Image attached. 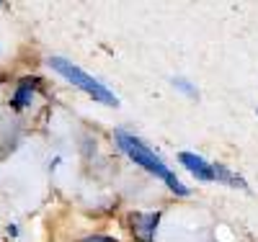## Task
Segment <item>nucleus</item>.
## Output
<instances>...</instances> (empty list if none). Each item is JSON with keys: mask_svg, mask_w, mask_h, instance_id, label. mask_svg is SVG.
I'll list each match as a JSON object with an SVG mask.
<instances>
[{"mask_svg": "<svg viewBox=\"0 0 258 242\" xmlns=\"http://www.w3.org/2000/svg\"><path fill=\"white\" fill-rule=\"evenodd\" d=\"M116 144H119V149L124 152V155L132 160L135 165H140V168H145L147 173H153V175H158V178L173 191V193H178V196H188V188L176 178V173L170 170L153 149H150L142 139H137V137H132V134H126V131H116Z\"/></svg>", "mask_w": 258, "mask_h": 242, "instance_id": "f257e3e1", "label": "nucleus"}, {"mask_svg": "<svg viewBox=\"0 0 258 242\" xmlns=\"http://www.w3.org/2000/svg\"><path fill=\"white\" fill-rule=\"evenodd\" d=\"M49 64H52V70H57L62 77H68L73 85H78L80 91H85L88 96H93V101H98V103H106V106H119V98L106 88L103 83H98L93 75H88L85 70H80L78 64H73V62H68L64 57H52L49 59Z\"/></svg>", "mask_w": 258, "mask_h": 242, "instance_id": "f03ea898", "label": "nucleus"}, {"mask_svg": "<svg viewBox=\"0 0 258 242\" xmlns=\"http://www.w3.org/2000/svg\"><path fill=\"white\" fill-rule=\"evenodd\" d=\"M129 222H132V234L140 242H153L155 239L158 222H160V211H153V214H132V216H129Z\"/></svg>", "mask_w": 258, "mask_h": 242, "instance_id": "7ed1b4c3", "label": "nucleus"}, {"mask_svg": "<svg viewBox=\"0 0 258 242\" xmlns=\"http://www.w3.org/2000/svg\"><path fill=\"white\" fill-rule=\"evenodd\" d=\"M178 163H181L191 175H197L199 181H214V168H212L204 157L194 155V152H181V155H178Z\"/></svg>", "mask_w": 258, "mask_h": 242, "instance_id": "20e7f679", "label": "nucleus"}, {"mask_svg": "<svg viewBox=\"0 0 258 242\" xmlns=\"http://www.w3.org/2000/svg\"><path fill=\"white\" fill-rule=\"evenodd\" d=\"M34 93H36V80H34V77H24V80L18 83V88H16L13 98H11V106L16 108V111H21V108L31 106Z\"/></svg>", "mask_w": 258, "mask_h": 242, "instance_id": "39448f33", "label": "nucleus"}, {"mask_svg": "<svg viewBox=\"0 0 258 242\" xmlns=\"http://www.w3.org/2000/svg\"><path fill=\"white\" fill-rule=\"evenodd\" d=\"M214 168V181H220V183H227V186H235V188H248V183L240 178V175H235V173H230L225 165H212Z\"/></svg>", "mask_w": 258, "mask_h": 242, "instance_id": "423d86ee", "label": "nucleus"}, {"mask_svg": "<svg viewBox=\"0 0 258 242\" xmlns=\"http://www.w3.org/2000/svg\"><path fill=\"white\" fill-rule=\"evenodd\" d=\"M173 85H176V88H181V91H183V93H188V96H197V91L191 88V83H188V80H183V77H176V80H173Z\"/></svg>", "mask_w": 258, "mask_h": 242, "instance_id": "0eeeda50", "label": "nucleus"}, {"mask_svg": "<svg viewBox=\"0 0 258 242\" xmlns=\"http://www.w3.org/2000/svg\"><path fill=\"white\" fill-rule=\"evenodd\" d=\"M78 242H116V237H103V234H91V237H83Z\"/></svg>", "mask_w": 258, "mask_h": 242, "instance_id": "6e6552de", "label": "nucleus"}, {"mask_svg": "<svg viewBox=\"0 0 258 242\" xmlns=\"http://www.w3.org/2000/svg\"><path fill=\"white\" fill-rule=\"evenodd\" d=\"M8 234H11V237H16V234H18V227H16V224H11V227H8Z\"/></svg>", "mask_w": 258, "mask_h": 242, "instance_id": "1a4fd4ad", "label": "nucleus"}, {"mask_svg": "<svg viewBox=\"0 0 258 242\" xmlns=\"http://www.w3.org/2000/svg\"><path fill=\"white\" fill-rule=\"evenodd\" d=\"M255 114H258V108H255Z\"/></svg>", "mask_w": 258, "mask_h": 242, "instance_id": "9d476101", "label": "nucleus"}]
</instances>
